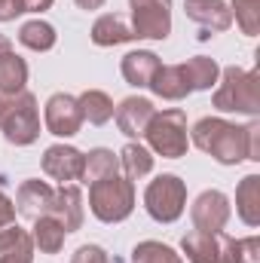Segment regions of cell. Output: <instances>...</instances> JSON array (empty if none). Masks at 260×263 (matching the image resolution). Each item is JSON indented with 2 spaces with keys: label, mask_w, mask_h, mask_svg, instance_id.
Instances as JSON below:
<instances>
[{
  "label": "cell",
  "mask_w": 260,
  "mask_h": 263,
  "mask_svg": "<svg viewBox=\"0 0 260 263\" xmlns=\"http://www.w3.org/2000/svg\"><path fill=\"white\" fill-rule=\"evenodd\" d=\"M49 214L65 227V233H77L83 227V217H86V208H83V193L77 184H62L52 196L49 205Z\"/></svg>",
  "instance_id": "15"
},
{
  "label": "cell",
  "mask_w": 260,
  "mask_h": 263,
  "mask_svg": "<svg viewBox=\"0 0 260 263\" xmlns=\"http://www.w3.org/2000/svg\"><path fill=\"white\" fill-rule=\"evenodd\" d=\"M190 141L220 165L245 162V126L227 123L220 117H202L190 132Z\"/></svg>",
  "instance_id": "1"
},
{
  "label": "cell",
  "mask_w": 260,
  "mask_h": 263,
  "mask_svg": "<svg viewBox=\"0 0 260 263\" xmlns=\"http://www.w3.org/2000/svg\"><path fill=\"white\" fill-rule=\"evenodd\" d=\"M117 156H120L123 178H129V181H141V178H147L153 172V153L141 141H129Z\"/></svg>",
  "instance_id": "24"
},
{
  "label": "cell",
  "mask_w": 260,
  "mask_h": 263,
  "mask_svg": "<svg viewBox=\"0 0 260 263\" xmlns=\"http://www.w3.org/2000/svg\"><path fill=\"white\" fill-rule=\"evenodd\" d=\"M144 208L156 223H175L187 208V184L172 172L156 175L144 190Z\"/></svg>",
  "instance_id": "6"
},
{
  "label": "cell",
  "mask_w": 260,
  "mask_h": 263,
  "mask_svg": "<svg viewBox=\"0 0 260 263\" xmlns=\"http://www.w3.org/2000/svg\"><path fill=\"white\" fill-rule=\"evenodd\" d=\"M184 12L190 22L202 28V34H199L202 40H208L211 31H227L233 25L227 0H184Z\"/></svg>",
  "instance_id": "14"
},
{
  "label": "cell",
  "mask_w": 260,
  "mask_h": 263,
  "mask_svg": "<svg viewBox=\"0 0 260 263\" xmlns=\"http://www.w3.org/2000/svg\"><path fill=\"white\" fill-rule=\"evenodd\" d=\"M52 196H55V190H52L46 181L28 178V181H22V184H18L15 199H12V205H15V214H22L25 220H31V223H34L37 217L49 214Z\"/></svg>",
  "instance_id": "13"
},
{
  "label": "cell",
  "mask_w": 260,
  "mask_h": 263,
  "mask_svg": "<svg viewBox=\"0 0 260 263\" xmlns=\"http://www.w3.org/2000/svg\"><path fill=\"white\" fill-rule=\"evenodd\" d=\"M135 40H165L172 34V0H129Z\"/></svg>",
  "instance_id": "8"
},
{
  "label": "cell",
  "mask_w": 260,
  "mask_h": 263,
  "mask_svg": "<svg viewBox=\"0 0 260 263\" xmlns=\"http://www.w3.org/2000/svg\"><path fill=\"white\" fill-rule=\"evenodd\" d=\"M25 12L22 0H0V22H15Z\"/></svg>",
  "instance_id": "34"
},
{
  "label": "cell",
  "mask_w": 260,
  "mask_h": 263,
  "mask_svg": "<svg viewBox=\"0 0 260 263\" xmlns=\"http://www.w3.org/2000/svg\"><path fill=\"white\" fill-rule=\"evenodd\" d=\"M159 55L156 52H150V49H135L129 55H123V62H120V70H123V80L135 86V89H147L150 86V80H153V73L159 70Z\"/></svg>",
  "instance_id": "16"
},
{
  "label": "cell",
  "mask_w": 260,
  "mask_h": 263,
  "mask_svg": "<svg viewBox=\"0 0 260 263\" xmlns=\"http://www.w3.org/2000/svg\"><path fill=\"white\" fill-rule=\"evenodd\" d=\"M89 211L101 223H123L135 211V181L110 175L89 184Z\"/></svg>",
  "instance_id": "5"
},
{
  "label": "cell",
  "mask_w": 260,
  "mask_h": 263,
  "mask_svg": "<svg viewBox=\"0 0 260 263\" xmlns=\"http://www.w3.org/2000/svg\"><path fill=\"white\" fill-rule=\"evenodd\" d=\"M245 159H251V162H260V123L257 120H251L248 126H245Z\"/></svg>",
  "instance_id": "33"
},
{
  "label": "cell",
  "mask_w": 260,
  "mask_h": 263,
  "mask_svg": "<svg viewBox=\"0 0 260 263\" xmlns=\"http://www.w3.org/2000/svg\"><path fill=\"white\" fill-rule=\"evenodd\" d=\"M132 263H184V257L165 242L144 239V242H138L132 248Z\"/></svg>",
  "instance_id": "27"
},
{
  "label": "cell",
  "mask_w": 260,
  "mask_h": 263,
  "mask_svg": "<svg viewBox=\"0 0 260 263\" xmlns=\"http://www.w3.org/2000/svg\"><path fill=\"white\" fill-rule=\"evenodd\" d=\"M18 233H22V227L15 223V205L6 193H0V248L9 245Z\"/></svg>",
  "instance_id": "30"
},
{
  "label": "cell",
  "mask_w": 260,
  "mask_h": 263,
  "mask_svg": "<svg viewBox=\"0 0 260 263\" xmlns=\"http://www.w3.org/2000/svg\"><path fill=\"white\" fill-rule=\"evenodd\" d=\"M236 214L245 227H260V175H245L236 187Z\"/></svg>",
  "instance_id": "19"
},
{
  "label": "cell",
  "mask_w": 260,
  "mask_h": 263,
  "mask_svg": "<svg viewBox=\"0 0 260 263\" xmlns=\"http://www.w3.org/2000/svg\"><path fill=\"white\" fill-rule=\"evenodd\" d=\"M110 175H120V156L114 150L92 147L89 153H83V175H80L83 184H92V181H101Z\"/></svg>",
  "instance_id": "21"
},
{
  "label": "cell",
  "mask_w": 260,
  "mask_h": 263,
  "mask_svg": "<svg viewBox=\"0 0 260 263\" xmlns=\"http://www.w3.org/2000/svg\"><path fill=\"white\" fill-rule=\"evenodd\" d=\"M156 107L150 98H141V95H129L120 101V107H114V120H117V129L123 132L129 141H141L144 132L150 126Z\"/></svg>",
  "instance_id": "11"
},
{
  "label": "cell",
  "mask_w": 260,
  "mask_h": 263,
  "mask_svg": "<svg viewBox=\"0 0 260 263\" xmlns=\"http://www.w3.org/2000/svg\"><path fill=\"white\" fill-rule=\"evenodd\" d=\"M147 150L162 156V159H181L190 150V129H187V114L181 107H165L156 110L150 126L144 132Z\"/></svg>",
  "instance_id": "4"
},
{
  "label": "cell",
  "mask_w": 260,
  "mask_h": 263,
  "mask_svg": "<svg viewBox=\"0 0 260 263\" xmlns=\"http://www.w3.org/2000/svg\"><path fill=\"white\" fill-rule=\"evenodd\" d=\"M184 77H187V86H190V92H208V89H214L217 86V80H220V65L214 62V59H208V55H193V59H187L184 65Z\"/></svg>",
  "instance_id": "22"
},
{
  "label": "cell",
  "mask_w": 260,
  "mask_h": 263,
  "mask_svg": "<svg viewBox=\"0 0 260 263\" xmlns=\"http://www.w3.org/2000/svg\"><path fill=\"white\" fill-rule=\"evenodd\" d=\"M73 3H77L80 9H86V12H92V9H101V6H104L107 0H73Z\"/></svg>",
  "instance_id": "36"
},
{
  "label": "cell",
  "mask_w": 260,
  "mask_h": 263,
  "mask_svg": "<svg viewBox=\"0 0 260 263\" xmlns=\"http://www.w3.org/2000/svg\"><path fill=\"white\" fill-rule=\"evenodd\" d=\"M211 104L220 114H245L254 117L260 114V77L257 70H245L239 65L220 67L217 89L211 95Z\"/></svg>",
  "instance_id": "2"
},
{
  "label": "cell",
  "mask_w": 260,
  "mask_h": 263,
  "mask_svg": "<svg viewBox=\"0 0 260 263\" xmlns=\"http://www.w3.org/2000/svg\"><path fill=\"white\" fill-rule=\"evenodd\" d=\"M147 89L162 101H184L190 95V86H187V77H184L181 65H159V70L153 73Z\"/></svg>",
  "instance_id": "17"
},
{
  "label": "cell",
  "mask_w": 260,
  "mask_h": 263,
  "mask_svg": "<svg viewBox=\"0 0 260 263\" xmlns=\"http://www.w3.org/2000/svg\"><path fill=\"white\" fill-rule=\"evenodd\" d=\"M22 3H25V12H37V15H40V12L52 9L55 0H22Z\"/></svg>",
  "instance_id": "35"
},
{
  "label": "cell",
  "mask_w": 260,
  "mask_h": 263,
  "mask_svg": "<svg viewBox=\"0 0 260 263\" xmlns=\"http://www.w3.org/2000/svg\"><path fill=\"white\" fill-rule=\"evenodd\" d=\"M43 175L59 181V184H73L83 175V150L70 144H52L43 153Z\"/></svg>",
  "instance_id": "12"
},
{
  "label": "cell",
  "mask_w": 260,
  "mask_h": 263,
  "mask_svg": "<svg viewBox=\"0 0 260 263\" xmlns=\"http://www.w3.org/2000/svg\"><path fill=\"white\" fill-rule=\"evenodd\" d=\"M181 251L190 263H239L236 257V239L220 233H205V230H190L181 239Z\"/></svg>",
  "instance_id": "7"
},
{
  "label": "cell",
  "mask_w": 260,
  "mask_h": 263,
  "mask_svg": "<svg viewBox=\"0 0 260 263\" xmlns=\"http://www.w3.org/2000/svg\"><path fill=\"white\" fill-rule=\"evenodd\" d=\"M70 263H110V260H107V251L101 245H80L73 251Z\"/></svg>",
  "instance_id": "32"
},
{
  "label": "cell",
  "mask_w": 260,
  "mask_h": 263,
  "mask_svg": "<svg viewBox=\"0 0 260 263\" xmlns=\"http://www.w3.org/2000/svg\"><path fill=\"white\" fill-rule=\"evenodd\" d=\"M236 257H239V263H260V239L257 236L236 239Z\"/></svg>",
  "instance_id": "31"
},
{
  "label": "cell",
  "mask_w": 260,
  "mask_h": 263,
  "mask_svg": "<svg viewBox=\"0 0 260 263\" xmlns=\"http://www.w3.org/2000/svg\"><path fill=\"white\" fill-rule=\"evenodd\" d=\"M43 123H46V132L55 135V138H73V135H80L83 114H80L77 95H67V92L49 95L46 107H43Z\"/></svg>",
  "instance_id": "9"
},
{
  "label": "cell",
  "mask_w": 260,
  "mask_h": 263,
  "mask_svg": "<svg viewBox=\"0 0 260 263\" xmlns=\"http://www.w3.org/2000/svg\"><path fill=\"white\" fill-rule=\"evenodd\" d=\"M34 242H31V233L22 230L9 245L0 248V263H34Z\"/></svg>",
  "instance_id": "29"
},
{
  "label": "cell",
  "mask_w": 260,
  "mask_h": 263,
  "mask_svg": "<svg viewBox=\"0 0 260 263\" xmlns=\"http://www.w3.org/2000/svg\"><path fill=\"white\" fill-rule=\"evenodd\" d=\"M28 86V62L15 55L12 49L0 55V95H15L25 92Z\"/></svg>",
  "instance_id": "26"
},
{
  "label": "cell",
  "mask_w": 260,
  "mask_h": 263,
  "mask_svg": "<svg viewBox=\"0 0 260 263\" xmlns=\"http://www.w3.org/2000/svg\"><path fill=\"white\" fill-rule=\"evenodd\" d=\"M89 37H92V43L101 46V49H107V46H120V43H132V40H135L132 25H126V18L117 15V12H104V15H98L95 25H92V34H89Z\"/></svg>",
  "instance_id": "18"
},
{
  "label": "cell",
  "mask_w": 260,
  "mask_h": 263,
  "mask_svg": "<svg viewBox=\"0 0 260 263\" xmlns=\"http://www.w3.org/2000/svg\"><path fill=\"white\" fill-rule=\"evenodd\" d=\"M233 217V205L230 196L220 193V190H205L193 199L190 205V220H193V230H205V233H220Z\"/></svg>",
  "instance_id": "10"
},
{
  "label": "cell",
  "mask_w": 260,
  "mask_h": 263,
  "mask_svg": "<svg viewBox=\"0 0 260 263\" xmlns=\"http://www.w3.org/2000/svg\"><path fill=\"white\" fill-rule=\"evenodd\" d=\"M0 132L15 147H31L40 138V107L28 89L0 95Z\"/></svg>",
  "instance_id": "3"
},
{
  "label": "cell",
  "mask_w": 260,
  "mask_h": 263,
  "mask_svg": "<svg viewBox=\"0 0 260 263\" xmlns=\"http://www.w3.org/2000/svg\"><path fill=\"white\" fill-rule=\"evenodd\" d=\"M9 49H12V40H9L6 34H0V55H3V52H9Z\"/></svg>",
  "instance_id": "37"
},
{
  "label": "cell",
  "mask_w": 260,
  "mask_h": 263,
  "mask_svg": "<svg viewBox=\"0 0 260 263\" xmlns=\"http://www.w3.org/2000/svg\"><path fill=\"white\" fill-rule=\"evenodd\" d=\"M18 43H22L25 49H31V52H49V49H55L59 34H55V28H52L49 22L31 18V22H25V25L18 28Z\"/></svg>",
  "instance_id": "25"
},
{
  "label": "cell",
  "mask_w": 260,
  "mask_h": 263,
  "mask_svg": "<svg viewBox=\"0 0 260 263\" xmlns=\"http://www.w3.org/2000/svg\"><path fill=\"white\" fill-rule=\"evenodd\" d=\"M230 15L245 37L260 34V0H230Z\"/></svg>",
  "instance_id": "28"
},
{
  "label": "cell",
  "mask_w": 260,
  "mask_h": 263,
  "mask_svg": "<svg viewBox=\"0 0 260 263\" xmlns=\"http://www.w3.org/2000/svg\"><path fill=\"white\" fill-rule=\"evenodd\" d=\"M77 104H80L83 123H89V126H104V123L114 120V98L104 89H86V92H80Z\"/></svg>",
  "instance_id": "20"
},
{
  "label": "cell",
  "mask_w": 260,
  "mask_h": 263,
  "mask_svg": "<svg viewBox=\"0 0 260 263\" xmlns=\"http://www.w3.org/2000/svg\"><path fill=\"white\" fill-rule=\"evenodd\" d=\"M65 227L52 217V214H43L34 220V230H31V242L34 248H40V254H59L65 248Z\"/></svg>",
  "instance_id": "23"
}]
</instances>
